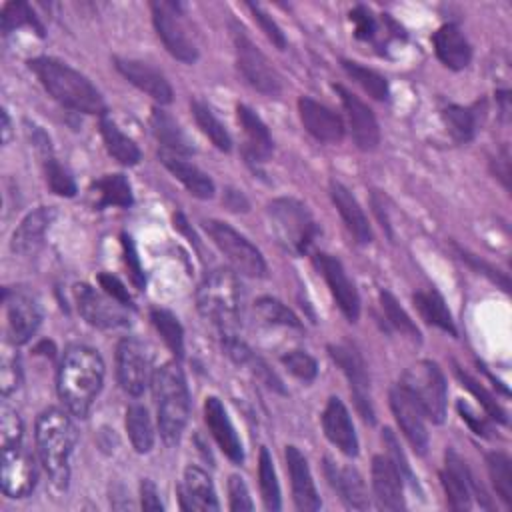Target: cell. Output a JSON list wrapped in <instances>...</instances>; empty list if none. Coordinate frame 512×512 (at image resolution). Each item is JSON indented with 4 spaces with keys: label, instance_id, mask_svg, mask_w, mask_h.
<instances>
[{
    "label": "cell",
    "instance_id": "1",
    "mask_svg": "<svg viewBox=\"0 0 512 512\" xmlns=\"http://www.w3.org/2000/svg\"><path fill=\"white\" fill-rule=\"evenodd\" d=\"M104 382V362L102 356L84 344H74L64 350L58 368V396L66 408L78 416L86 418Z\"/></svg>",
    "mask_w": 512,
    "mask_h": 512
},
{
    "label": "cell",
    "instance_id": "2",
    "mask_svg": "<svg viewBox=\"0 0 512 512\" xmlns=\"http://www.w3.org/2000/svg\"><path fill=\"white\" fill-rule=\"evenodd\" d=\"M28 68L36 74L46 92L62 106L82 114L106 116V102L100 90L72 66L56 58L38 56L28 60Z\"/></svg>",
    "mask_w": 512,
    "mask_h": 512
},
{
    "label": "cell",
    "instance_id": "3",
    "mask_svg": "<svg viewBox=\"0 0 512 512\" xmlns=\"http://www.w3.org/2000/svg\"><path fill=\"white\" fill-rule=\"evenodd\" d=\"M76 428L70 416L60 408H48L36 418L38 456L58 490L70 480V456L76 446Z\"/></svg>",
    "mask_w": 512,
    "mask_h": 512
},
{
    "label": "cell",
    "instance_id": "4",
    "mask_svg": "<svg viewBox=\"0 0 512 512\" xmlns=\"http://www.w3.org/2000/svg\"><path fill=\"white\" fill-rule=\"evenodd\" d=\"M152 392L158 408L160 436L168 446L180 442L190 416V392L182 368L166 362L152 372Z\"/></svg>",
    "mask_w": 512,
    "mask_h": 512
},
{
    "label": "cell",
    "instance_id": "5",
    "mask_svg": "<svg viewBox=\"0 0 512 512\" xmlns=\"http://www.w3.org/2000/svg\"><path fill=\"white\" fill-rule=\"evenodd\" d=\"M242 290L238 276L228 268H216L206 274L196 292L200 314L210 320L224 336H234L238 328Z\"/></svg>",
    "mask_w": 512,
    "mask_h": 512
},
{
    "label": "cell",
    "instance_id": "6",
    "mask_svg": "<svg viewBox=\"0 0 512 512\" xmlns=\"http://www.w3.org/2000/svg\"><path fill=\"white\" fill-rule=\"evenodd\" d=\"M268 220L278 244L294 256H304L320 232L312 212L296 198L272 200Z\"/></svg>",
    "mask_w": 512,
    "mask_h": 512
},
{
    "label": "cell",
    "instance_id": "7",
    "mask_svg": "<svg viewBox=\"0 0 512 512\" xmlns=\"http://www.w3.org/2000/svg\"><path fill=\"white\" fill-rule=\"evenodd\" d=\"M422 410V414L434 424H442L446 418V380L436 362L420 360L406 368L398 384Z\"/></svg>",
    "mask_w": 512,
    "mask_h": 512
},
{
    "label": "cell",
    "instance_id": "8",
    "mask_svg": "<svg viewBox=\"0 0 512 512\" xmlns=\"http://www.w3.org/2000/svg\"><path fill=\"white\" fill-rule=\"evenodd\" d=\"M210 240L218 246V250L228 258L236 272L250 278H264L268 268L262 252L238 230L222 220H204L202 222Z\"/></svg>",
    "mask_w": 512,
    "mask_h": 512
},
{
    "label": "cell",
    "instance_id": "9",
    "mask_svg": "<svg viewBox=\"0 0 512 512\" xmlns=\"http://www.w3.org/2000/svg\"><path fill=\"white\" fill-rule=\"evenodd\" d=\"M234 52L236 66L242 78L258 92L266 96H276L282 90L278 72L272 68L268 58L254 46V42L244 34L242 28H234Z\"/></svg>",
    "mask_w": 512,
    "mask_h": 512
},
{
    "label": "cell",
    "instance_id": "10",
    "mask_svg": "<svg viewBox=\"0 0 512 512\" xmlns=\"http://www.w3.org/2000/svg\"><path fill=\"white\" fill-rule=\"evenodd\" d=\"M152 20L154 28L164 42L166 50L180 62L192 64L198 60V46L188 34L178 10L180 4L174 2H152Z\"/></svg>",
    "mask_w": 512,
    "mask_h": 512
},
{
    "label": "cell",
    "instance_id": "11",
    "mask_svg": "<svg viewBox=\"0 0 512 512\" xmlns=\"http://www.w3.org/2000/svg\"><path fill=\"white\" fill-rule=\"evenodd\" d=\"M6 330L8 340L16 344H26L42 324V306L38 298L24 288H6Z\"/></svg>",
    "mask_w": 512,
    "mask_h": 512
},
{
    "label": "cell",
    "instance_id": "12",
    "mask_svg": "<svg viewBox=\"0 0 512 512\" xmlns=\"http://www.w3.org/2000/svg\"><path fill=\"white\" fill-rule=\"evenodd\" d=\"M330 358L336 362V366L344 372V376L350 382V392L354 396V404L360 412V416L374 424V406L370 398V378L364 364V358L352 344H330L328 346Z\"/></svg>",
    "mask_w": 512,
    "mask_h": 512
},
{
    "label": "cell",
    "instance_id": "13",
    "mask_svg": "<svg viewBox=\"0 0 512 512\" xmlns=\"http://www.w3.org/2000/svg\"><path fill=\"white\" fill-rule=\"evenodd\" d=\"M116 378L130 396H140L150 380V360L142 340L126 336L116 346Z\"/></svg>",
    "mask_w": 512,
    "mask_h": 512
},
{
    "label": "cell",
    "instance_id": "14",
    "mask_svg": "<svg viewBox=\"0 0 512 512\" xmlns=\"http://www.w3.org/2000/svg\"><path fill=\"white\" fill-rule=\"evenodd\" d=\"M74 296H76V306L80 316L96 328H120L128 326V308L108 296L106 292L100 294L88 284H76L74 286Z\"/></svg>",
    "mask_w": 512,
    "mask_h": 512
},
{
    "label": "cell",
    "instance_id": "15",
    "mask_svg": "<svg viewBox=\"0 0 512 512\" xmlns=\"http://www.w3.org/2000/svg\"><path fill=\"white\" fill-rule=\"evenodd\" d=\"M314 264L320 270V274L324 276L338 308L342 310V314L350 320L356 322L360 316V296L356 292L354 282L348 278L342 262L326 252H318L314 256Z\"/></svg>",
    "mask_w": 512,
    "mask_h": 512
},
{
    "label": "cell",
    "instance_id": "16",
    "mask_svg": "<svg viewBox=\"0 0 512 512\" xmlns=\"http://www.w3.org/2000/svg\"><path fill=\"white\" fill-rule=\"evenodd\" d=\"M2 492L10 498L28 496L38 480L34 458L20 446L2 448Z\"/></svg>",
    "mask_w": 512,
    "mask_h": 512
},
{
    "label": "cell",
    "instance_id": "17",
    "mask_svg": "<svg viewBox=\"0 0 512 512\" xmlns=\"http://www.w3.org/2000/svg\"><path fill=\"white\" fill-rule=\"evenodd\" d=\"M336 94L340 96V102L344 106V112L348 116L350 132L360 150H374L380 142V128L374 112L364 104L358 96H354L348 88L342 84H334Z\"/></svg>",
    "mask_w": 512,
    "mask_h": 512
},
{
    "label": "cell",
    "instance_id": "18",
    "mask_svg": "<svg viewBox=\"0 0 512 512\" xmlns=\"http://www.w3.org/2000/svg\"><path fill=\"white\" fill-rule=\"evenodd\" d=\"M440 478H442L448 506L452 510H468L472 496L478 488H476V482H474L466 462L452 448H448L444 452V468H442Z\"/></svg>",
    "mask_w": 512,
    "mask_h": 512
},
{
    "label": "cell",
    "instance_id": "19",
    "mask_svg": "<svg viewBox=\"0 0 512 512\" xmlns=\"http://www.w3.org/2000/svg\"><path fill=\"white\" fill-rule=\"evenodd\" d=\"M390 408L392 414L404 432L406 440L414 448L416 454H426L428 450V430L424 424V414L418 408V404L400 388L394 386L390 390Z\"/></svg>",
    "mask_w": 512,
    "mask_h": 512
},
{
    "label": "cell",
    "instance_id": "20",
    "mask_svg": "<svg viewBox=\"0 0 512 512\" xmlns=\"http://www.w3.org/2000/svg\"><path fill=\"white\" fill-rule=\"evenodd\" d=\"M116 70L138 90L146 92L150 98H154L158 104H170L172 102V86L166 80V76L156 70L154 66L136 60V58H114Z\"/></svg>",
    "mask_w": 512,
    "mask_h": 512
},
{
    "label": "cell",
    "instance_id": "21",
    "mask_svg": "<svg viewBox=\"0 0 512 512\" xmlns=\"http://www.w3.org/2000/svg\"><path fill=\"white\" fill-rule=\"evenodd\" d=\"M298 114L304 124V128L320 142L336 144L344 138V122L342 118L322 102L310 98V96H300L298 100Z\"/></svg>",
    "mask_w": 512,
    "mask_h": 512
},
{
    "label": "cell",
    "instance_id": "22",
    "mask_svg": "<svg viewBox=\"0 0 512 512\" xmlns=\"http://www.w3.org/2000/svg\"><path fill=\"white\" fill-rule=\"evenodd\" d=\"M322 428L326 438L346 456L358 454V438L354 432L352 418L344 406V402L332 396L322 412Z\"/></svg>",
    "mask_w": 512,
    "mask_h": 512
},
{
    "label": "cell",
    "instance_id": "23",
    "mask_svg": "<svg viewBox=\"0 0 512 512\" xmlns=\"http://www.w3.org/2000/svg\"><path fill=\"white\" fill-rule=\"evenodd\" d=\"M372 490L382 510H402L406 506L402 476L390 456L372 458Z\"/></svg>",
    "mask_w": 512,
    "mask_h": 512
},
{
    "label": "cell",
    "instance_id": "24",
    "mask_svg": "<svg viewBox=\"0 0 512 512\" xmlns=\"http://www.w3.org/2000/svg\"><path fill=\"white\" fill-rule=\"evenodd\" d=\"M204 420L206 426L210 428L214 440L218 442L220 450L236 464H240L244 460V450H242V442L228 418V412L224 408V404L216 398V396H208L204 402Z\"/></svg>",
    "mask_w": 512,
    "mask_h": 512
},
{
    "label": "cell",
    "instance_id": "25",
    "mask_svg": "<svg viewBox=\"0 0 512 512\" xmlns=\"http://www.w3.org/2000/svg\"><path fill=\"white\" fill-rule=\"evenodd\" d=\"M286 464L290 472V482H292V494H294V504L298 510L304 512H314L320 508V496L314 486L306 456L296 448V446H286Z\"/></svg>",
    "mask_w": 512,
    "mask_h": 512
},
{
    "label": "cell",
    "instance_id": "26",
    "mask_svg": "<svg viewBox=\"0 0 512 512\" xmlns=\"http://www.w3.org/2000/svg\"><path fill=\"white\" fill-rule=\"evenodd\" d=\"M54 216H56V210L48 206H40L30 214H26L22 222L16 226V230L12 232V240H10L12 250L22 256L34 254L42 246L44 234L52 224Z\"/></svg>",
    "mask_w": 512,
    "mask_h": 512
},
{
    "label": "cell",
    "instance_id": "27",
    "mask_svg": "<svg viewBox=\"0 0 512 512\" xmlns=\"http://www.w3.org/2000/svg\"><path fill=\"white\" fill-rule=\"evenodd\" d=\"M432 44H434L438 60L446 68L462 70L470 64L472 48H470L464 32L456 24L440 26L432 36Z\"/></svg>",
    "mask_w": 512,
    "mask_h": 512
},
{
    "label": "cell",
    "instance_id": "28",
    "mask_svg": "<svg viewBox=\"0 0 512 512\" xmlns=\"http://www.w3.org/2000/svg\"><path fill=\"white\" fill-rule=\"evenodd\" d=\"M238 122L244 132V154L250 162H266L272 154V138L262 118L246 104L236 106Z\"/></svg>",
    "mask_w": 512,
    "mask_h": 512
},
{
    "label": "cell",
    "instance_id": "29",
    "mask_svg": "<svg viewBox=\"0 0 512 512\" xmlns=\"http://www.w3.org/2000/svg\"><path fill=\"white\" fill-rule=\"evenodd\" d=\"M180 506L184 510H218V498L210 476L198 468L188 466L184 470V482L180 486Z\"/></svg>",
    "mask_w": 512,
    "mask_h": 512
},
{
    "label": "cell",
    "instance_id": "30",
    "mask_svg": "<svg viewBox=\"0 0 512 512\" xmlns=\"http://www.w3.org/2000/svg\"><path fill=\"white\" fill-rule=\"evenodd\" d=\"M324 472H326L330 486L340 494V498L350 508H356V510L368 508V492H366L364 480L358 474V470H354L350 466H340V464L332 462L330 458H326Z\"/></svg>",
    "mask_w": 512,
    "mask_h": 512
},
{
    "label": "cell",
    "instance_id": "31",
    "mask_svg": "<svg viewBox=\"0 0 512 512\" xmlns=\"http://www.w3.org/2000/svg\"><path fill=\"white\" fill-rule=\"evenodd\" d=\"M158 158L184 184V188L192 196H196L200 200H208V198L214 196V182H212V178L206 172H202L198 166L188 162L184 156L160 150Z\"/></svg>",
    "mask_w": 512,
    "mask_h": 512
},
{
    "label": "cell",
    "instance_id": "32",
    "mask_svg": "<svg viewBox=\"0 0 512 512\" xmlns=\"http://www.w3.org/2000/svg\"><path fill=\"white\" fill-rule=\"evenodd\" d=\"M330 198H332L336 210L340 212L346 228L356 238V242L368 244L372 240V230H370L368 218L364 216V212H362L358 200L352 196V192L344 184L332 180L330 182Z\"/></svg>",
    "mask_w": 512,
    "mask_h": 512
},
{
    "label": "cell",
    "instance_id": "33",
    "mask_svg": "<svg viewBox=\"0 0 512 512\" xmlns=\"http://www.w3.org/2000/svg\"><path fill=\"white\" fill-rule=\"evenodd\" d=\"M150 126H152L156 140L162 144V150L178 154V156L194 154V146H192L190 138L166 110L154 108L150 114Z\"/></svg>",
    "mask_w": 512,
    "mask_h": 512
},
{
    "label": "cell",
    "instance_id": "34",
    "mask_svg": "<svg viewBox=\"0 0 512 512\" xmlns=\"http://www.w3.org/2000/svg\"><path fill=\"white\" fill-rule=\"evenodd\" d=\"M100 134L108 154L114 156L120 164L134 166L140 162L142 154L138 144L130 136H126L108 116H100Z\"/></svg>",
    "mask_w": 512,
    "mask_h": 512
},
{
    "label": "cell",
    "instance_id": "35",
    "mask_svg": "<svg viewBox=\"0 0 512 512\" xmlns=\"http://www.w3.org/2000/svg\"><path fill=\"white\" fill-rule=\"evenodd\" d=\"M414 304H416L420 316H422L428 324H432V326H436V328L448 332L450 336H456V326H454L452 314H450V310H448L444 298H442L436 290L430 288V290H420V292H416V294H414Z\"/></svg>",
    "mask_w": 512,
    "mask_h": 512
},
{
    "label": "cell",
    "instance_id": "36",
    "mask_svg": "<svg viewBox=\"0 0 512 512\" xmlns=\"http://www.w3.org/2000/svg\"><path fill=\"white\" fill-rule=\"evenodd\" d=\"M92 188L98 194V208H104V206L128 208L134 202L130 182L124 174H104L92 184Z\"/></svg>",
    "mask_w": 512,
    "mask_h": 512
},
{
    "label": "cell",
    "instance_id": "37",
    "mask_svg": "<svg viewBox=\"0 0 512 512\" xmlns=\"http://www.w3.org/2000/svg\"><path fill=\"white\" fill-rule=\"evenodd\" d=\"M126 430L136 452L146 454L154 446V428L150 414L142 404H132L126 410Z\"/></svg>",
    "mask_w": 512,
    "mask_h": 512
},
{
    "label": "cell",
    "instance_id": "38",
    "mask_svg": "<svg viewBox=\"0 0 512 512\" xmlns=\"http://www.w3.org/2000/svg\"><path fill=\"white\" fill-rule=\"evenodd\" d=\"M190 108H192V114H194V120L198 124V128L202 130L204 136H208V140L222 152H230L232 148V140H230V134L228 130L222 126V122L214 116V112L200 100H194L190 102Z\"/></svg>",
    "mask_w": 512,
    "mask_h": 512
},
{
    "label": "cell",
    "instance_id": "39",
    "mask_svg": "<svg viewBox=\"0 0 512 512\" xmlns=\"http://www.w3.org/2000/svg\"><path fill=\"white\" fill-rule=\"evenodd\" d=\"M442 120L450 136L460 144L470 142L476 134V114L472 108L450 104L442 110Z\"/></svg>",
    "mask_w": 512,
    "mask_h": 512
},
{
    "label": "cell",
    "instance_id": "40",
    "mask_svg": "<svg viewBox=\"0 0 512 512\" xmlns=\"http://www.w3.org/2000/svg\"><path fill=\"white\" fill-rule=\"evenodd\" d=\"M150 320H152L154 328L160 332L164 344L172 350V354L176 358H182V354H184V330H182V324L178 322V318L170 310L152 308Z\"/></svg>",
    "mask_w": 512,
    "mask_h": 512
},
{
    "label": "cell",
    "instance_id": "41",
    "mask_svg": "<svg viewBox=\"0 0 512 512\" xmlns=\"http://www.w3.org/2000/svg\"><path fill=\"white\" fill-rule=\"evenodd\" d=\"M258 478H260V492H262L266 510H280L282 508L280 486H278L272 456L264 446L260 448V456H258Z\"/></svg>",
    "mask_w": 512,
    "mask_h": 512
},
{
    "label": "cell",
    "instance_id": "42",
    "mask_svg": "<svg viewBox=\"0 0 512 512\" xmlns=\"http://www.w3.org/2000/svg\"><path fill=\"white\" fill-rule=\"evenodd\" d=\"M488 474L492 478V486L496 494L502 498L506 506L512 504V462L504 452H490L486 456Z\"/></svg>",
    "mask_w": 512,
    "mask_h": 512
},
{
    "label": "cell",
    "instance_id": "43",
    "mask_svg": "<svg viewBox=\"0 0 512 512\" xmlns=\"http://www.w3.org/2000/svg\"><path fill=\"white\" fill-rule=\"evenodd\" d=\"M342 68L372 98H376V100H386L388 98L390 90H388V82H386V78L382 74H378V72L358 64V62H352V60H344Z\"/></svg>",
    "mask_w": 512,
    "mask_h": 512
},
{
    "label": "cell",
    "instance_id": "44",
    "mask_svg": "<svg viewBox=\"0 0 512 512\" xmlns=\"http://www.w3.org/2000/svg\"><path fill=\"white\" fill-rule=\"evenodd\" d=\"M254 312L260 318V322L268 324V326H290V328H302L298 316L284 306L280 300L270 298V296H262L254 302Z\"/></svg>",
    "mask_w": 512,
    "mask_h": 512
},
{
    "label": "cell",
    "instance_id": "45",
    "mask_svg": "<svg viewBox=\"0 0 512 512\" xmlns=\"http://www.w3.org/2000/svg\"><path fill=\"white\" fill-rule=\"evenodd\" d=\"M380 304H382L384 316H386V320L390 322L392 328H396L406 338H410L414 342H420V330L416 328L414 320L406 314V310L398 304V300L390 292H386V290L380 292Z\"/></svg>",
    "mask_w": 512,
    "mask_h": 512
},
{
    "label": "cell",
    "instance_id": "46",
    "mask_svg": "<svg viewBox=\"0 0 512 512\" xmlns=\"http://www.w3.org/2000/svg\"><path fill=\"white\" fill-rule=\"evenodd\" d=\"M0 26H2L4 34H10V32H14L16 28H22V26H32L40 36H44L42 24L36 20L34 12L24 2H8V4H4L2 6V14H0Z\"/></svg>",
    "mask_w": 512,
    "mask_h": 512
},
{
    "label": "cell",
    "instance_id": "47",
    "mask_svg": "<svg viewBox=\"0 0 512 512\" xmlns=\"http://www.w3.org/2000/svg\"><path fill=\"white\" fill-rule=\"evenodd\" d=\"M44 164V174L50 190L58 196H74L76 194V182L72 174L54 158V154H48L42 158Z\"/></svg>",
    "mask_w": 512,
    "mask_h": 512
},
{
    "label": "cell",
    "instance_id": "48",
    "mask_svg": "<svg viewBox=\"0 0 512 512\" xmlns=\"http://www.w3.org/2000/svg\"><path fill=\"white\" fill-rule=\"evenodd\" d=\"M280 360H282L284 368L292 376H296V378H300L304 382H312L316 378V374H318L316 360L308 352H304V350H290Z\"/></svg>",
    "mask_w": 512,
    "mask_h": 512
},
{
    "label": "cell",
    "instance_id": "49",
    "mask_svg": "<svg viewBox=\"0 0 512 512\" xmlns=\"http://www.w3.org/2000/svg\"><path fill=\"white\" fill-rule=\"evenodd\" d=\"M22 434H24V426H22V420H20L18 412L14 408H10L8 404H2V408H0V442H2V448L20 446Z\"/></svg>",
    "mask_w": 512,
    "mask_h": 512
},
{
    "label": "cell",
    "instance_id": "50",
    "mask_svg": "<svg viewBox=\"0 0 512 512\" xmlns=\"http://www.w3.org/2000/svg\"><path fill=\"white\" fill-rule=\"evenodd\" d=\"M22 384V368H20V360L18 356H10L8 350L2 354V362H0V388L2 394L8 396L14 390H18Z\"/></svg>",
    "mask_w": 512,
    "mask_h": 512
},
{
    "label": "cell",
    "instance_id": "51",
    "mask_svg": "<svg viewBox=\"0 0 512 512\" xmlns=\"http://www.w3.org/2000/svg\"><path fill=\"white\" fill-rule=\"evenodd\" d=\"M456 374H458V378L462 380V384L476 396V398H480V402H482V406L486 408V412L494 418V420H498V422H506V412L498 406V402L492 398V394H488L474 378H470L466 372H462L460 368H456Z\"/></svg>",
    "mask_w": 512,
    "mask_h": 512
},
{
    "label": "cell",
    "instance_id": "52",
    "mask_svg": "<svg viewBox=\"0 0 512 512\" xmlns=\"http://www.w3.org/2000/svg\"><path fill=\"white\" fill-rule=\"evenodd\" d=\"M248 8H250V12L254 14L256 22L260 24L262 32L266 34V38H268L278 50H284V48H286V36H284V32H282V28L272 20V16H268L258 4H248Z\"/></svg>",
    "mask_w": 512,
    "mask_h": 512
},
{
    "label": "cell",
    "instance_id": "53",
    "mask_svg": "<svg viewBox=\"0 0 512 512\" xmlns=\"http://www.w3.org/2000/svg\"><path fill=\"white\" fill-rule=\"evenodd\" d=\"M350 22L354 24V34L360 40H368L376 34V18L370 8L358 4L350 10Z\"/></svg>",
    "mask_w": 512,
    "mask_h": 512
},
{
    "label": "cell",
    "instance_id": "54",
    "mask_svg": "<svg viewBox=\"0 0 512 512\" xmlns=\"http://www.w3.org/2000/svg\"><path fill=\"white\" fill-rule=\"evenodd\" d=\"M382 438H384V444L388 446L390 460L396 464V468H398V472H400L402 480L406 478L410 484H416V478H414V474H412V470H410V466H408V460H406L404 452L400 450V444H398V440H396L394 432H392L390 428H386V430H384V434H382Z\"/></svg>",
    "mask_w": 512,
    "mask_h": 512
},
{
    "label": "cell",
    "instance_id": "55",
    "mask_svg": "<svg viewBox=\"0 0 512 512\" xmlns=\"http://www.w3.org/2000/svg\"><path fill=\"white\" fill-rule=\"evenodd\" d=\"M228 498H230V510H252L254 508V502L248 494L246 482L238 474H232L228 478Z\"/></svg>",
    "mask_w": 512,
    "mask_h": 512
},
{
    "label": "cell",
    "instance_id": "56",
    "mask_svg": "<svg viewBox=\"0 0 512 512\" xmlns=\"http://www.w3.org/2000/svg\"><path fill=\"white\" fill-rule=\"evenodd\" d=\"M98 282H100V286L104 288V292L108 294V296H112L114 300H118L120 304H124L126 308H134V304H132V296L128 294V288L116 278V276H112V274H106V272H102L100 276H98Z\"/></svg>",
    "mask_w": 512,
    "mask_h": 512
},
{
    "label": "cell",
    "instance_id": "57",
    "mask_svg": "<svg viewBox=\"0 0 512 512\" xmlns=\"http://www.w3.org/2000/svg\"><path fill=\"white\" fill-rule=\"evenodd\" d=\"M122 246H124V260H126V266H128V272L132 276V282L142 290L144 288V272L140 268V260L136 256V250H134V244H132V238L130 236H122Z\"/></svg>",
    "mask_w": 512,
    "mask_h": 512
},
{
    "label": "cell",
    "instance_id": "58",
    "mask_svg": "<svg viewBox=\"0 0 512 512\" xmlns=\"http://www.w3.org/2000/svg\"><path fill=\"white\" fill-rule=\"evenodd\" d=\"M460 258H462V260H466L470 266H474V268H478V270H486L484 274H488L496 284H500L504 292H508V290H510V282H508V278H506V276H502V274H500L498 270H494L492 266H488L486 262L478 260L474 254H468V252L460 250Z\"/></svg>",
    "mask_w": 512,
    "mask_h": 512
},
{
    "label": "cell",
    "instance_id": "59",
    "mask_svg": "<svg viewBox=\"0 0 512 512\" xmlns=\"http://www.w3.org/2000/svg\"><path fill=\"white\" fill-rule=\"evenodd\" d=\"M140 502L144 510H162V502L156 490V484L150 478H144L140 484Z\"/></svg>",
    "mask_w": 512,
    "mask_h": 512
},
{
    "label": "cell",
    "instance_id": "60",
    "mask_svg": "<svg viewBox=\"0 0 512 512\" xmlns=\"http://www.w3.org/2000/svg\"><path fill=\"white\" fill-rule=\"evenodd\" d=\"M458 412H460V414H462V418L472 426V430H474L476 434H480V436H488V432H490L488 424H486L480 416H476L464 400H460V402H458Z\"/></svg>",
    "mask_w": 512,
    "mask_h": 512
},
{
    "label": "cell",
    "instance_id": "61",
    "mask_svg": "<svg viewBox=\"0 0 512 512\" xmlns=\"http://www.w3.org/2000/svg\"><path fill=\"white\" fill-rule=\"evenodd\" d=\"M224 202H226V206L230 210H248V202H246V198L238 190H228Z\"/></svg>",
    "mask_w": 512,
    "mask_h": 512
},
{
    "label": "cell",
    "instance_id": "62",
    "mask_svg": "<svg viewBox=\"0 0 512 512\" xmlns=\"http://www.w3.org/2000/svg\"><path fill=\"white\" fill-rule=\"evenodd\" d=\"M2 140L4 142H8V138H10V120H8V114H6V110L2 112Z\"/></svg>",
    "mask_w": 512,
    "mask_h": 512
}]
</instances>
